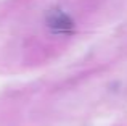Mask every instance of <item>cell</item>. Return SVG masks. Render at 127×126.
I'll return each instance as SVG.
<instances>
[{
	"instance_id": "obj_1",
	"label": "cell",
	"mask_w": 127,
	"mask_h": 126,
	"mask_svg": "<svg viewBox=\"0 0 127 126\" xmlns=\"http://www.w3.org/2000/svg\"><path fill=\"white\" fill-rule=\"evenodd\" d=\"M47 24L48 28L52 29L53 32L56 34H68V32L72 31L74 28V21L66 15L64 11L55 8V10H50L47 13Z\"/></svg>"
}]
</instances>
